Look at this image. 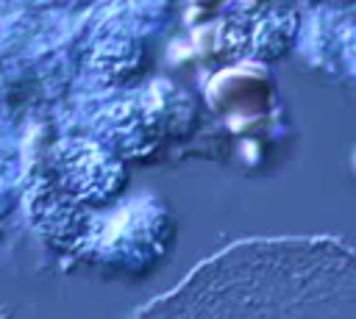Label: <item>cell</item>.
I'll list each match as a JSON object with an SVG mask.
<instances>
[{
    "mask_svg": "<svg viewBox=\"0 0 356 319\" xmlns=\"http://www.w3.org/2000/svg\"><path fill=\"white\" fill-rule=\"evenodd\" d=\"M273 80L270 72L259 64H236L225 72H217L206 86V100L217 114H225L234 125L239 119L264 117L270 108Z\"/></svg>",
    "mask_w": 356,
    "mask_h": 319,
    "instance_id": "1",
    "label": "cell"
}]
</instances>
